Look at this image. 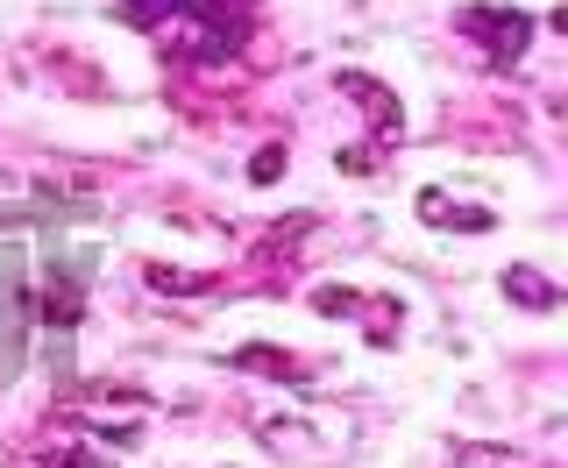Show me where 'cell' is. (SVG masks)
Returning <instances> with one entry per match:
<instances>
[{
  "mask_svg": "<svg viewBox=\"0 0 568 468\" xmlns=\"http://www.w3.org/2000/svg\"><path fill=\"white\" fill-rule=\"evenodd\" d=\"M455 29L484 50L490 71H511V64L526 58V43H532V14H519V8H462Z\"/></svg>",
  "mask_w": 568,
  "mask_h": 468,
  "instance_id": "7a4b0ae2",
  "label": "cell"
},
{
  "mask_svg": "<svg viewBox=\"0 0 568 468\" xmlns=\"http://www.w3.org/2000/svg\"><path fill=\"white\" fill-rule=\"evenodd\" d=\"M235 363H242V369H256V376H284V384H306V376H320V363H292V355L271 348V340H248Z\"/></svg>",
  "mask_w": 568,
  "mask_h": 468,
  "instance_id": "5b68a950",
  "label": "cell"
},
{
  "mask_svg": "<svg viewBox=\"0 0 568 468\" xmlns=\"http://www.w3.org/2000/svg\"><path fill=\"white\" fill-rule=\"evenodd\" d=\"M505 298H519L526 313H555V305H561V292L540 277V269H526V263H511V269H505Z\"/></svg>",
  "mask_w": 568,
  "mask_h": 468,
  "instance_id": "8992f818",
  "label": "cell"
},
{
  "mask_svg": "<svg viewBox=\"0 0 568 468\" xmlns=\"http://www.w3.org/2000/svg\"><path fill=\"white\" fill-rule=\"evenodd\" d=\"M455 468H532L526 455H511V447H484V440H469V447H455Z\"/></svg>",
  "mask_w": 568,
  "mask_h": 468,
  "instance_id": "ba28073f",
  "label": "cell"
},
{
  "mask_svg": "<svg viewBox=\"0 0 568 468\" xmlns=\"http://www.w3.org/2000/svg\"><path fill=\"white\" fill-rule=\"evenodd\" d=\"M284 171V150L271 142V150H256V164H248V177H256V185H271V177Z\"/></svg>",
  "mask_w": 568,
  "mask_h": 468,
  "instance_id": "8fae6325",
  "label": "cell"
},
{
  "mask_svg": "<svg viewBox=\"0 0 568 468\" xmlns=\"http://www.w3.org/2000/svg\"><path fill=\"white\" fill-rule=\"evenodd\" d=\"M121 22L156 35V50L178 64H221L242 50V22L227 0H121Z\"/></svg>",
  "mask_w": 568,
  "mask_h": 468,
  "instance_id": "6da1fadb",
  "label": "cell"
},
{
  "mask_svg": "<svg viewBox=\"0 0 568 468\" xmlns=\"http://www.w3.org/2000/svg\"><path fill=\"white\" fill-rule=\"evenodd\" d=\"M313 313H327V319H369V340H390V334H398V313H369V305H363V292H348V284H320V292H313Z\"/></svg>",
  "mask_w": 568,
  "mask_h": 468,
  "instance_id": "3957f363",
  "label": "cell"
},
{
  "mask_svg": "<svg viewBox=\"0 0 568 468\" xmlns=\"http://www.w3.org/2000/svg\"><path fill=\"white\" fill-rule=\"evenodd\" d=\"M419 221H426V227H469V234H484L497 213H490V206H455L448 192H419Z\"/></svg>",
  "mask_w": 568,
  "mask_h": 468,
  "instance_id": "277c9868",
  "label": "cell"
},
{
  "mask_svg": "<svg viewBox=\"0 0 568 468\" xmlns=\"http://www.w3.org/2000/svg\"><path fill=\"white\" fill-rule=\"evenodd\" d=\"M142 277H150V292H213V277H200V269H164V263H150Z\"/></svg>",
  "mask_w": 568,
  "mask_h": 468,
  "instance_id": "9c48e42d",
  "label": "cell"
},
{
  "mask_svg": "<svg viewBox=\"0 0 568 468\" xmlns=\"http://www.w3.org/2000/svg\"><path fill=\"white\" fill-rule=\"evenodd\" d=\"M14 468H93L79 455V447H71V434L58 426V455H14Z\"/></svg>",
  "mask_w": 568,
  "mask_h": 468,
  "instance_id": "30bf717a",
  "label": "cell"
},
{
  "mask_svg": "<svg viewBox=\"0 0 568 468\" xmlns=\"http://www.w3.org/2000/svg\"><path fill=\"white\" fill-rule=\"evenodd\" d=\"M43 319H50V327H79V277L50 269V284H43Z\"/></svg>",
  "mask_w": 568,
  "mask_h": 468,
  "instance_id": "52a82bcc",
  "label": "cell"
}]
</instances>
